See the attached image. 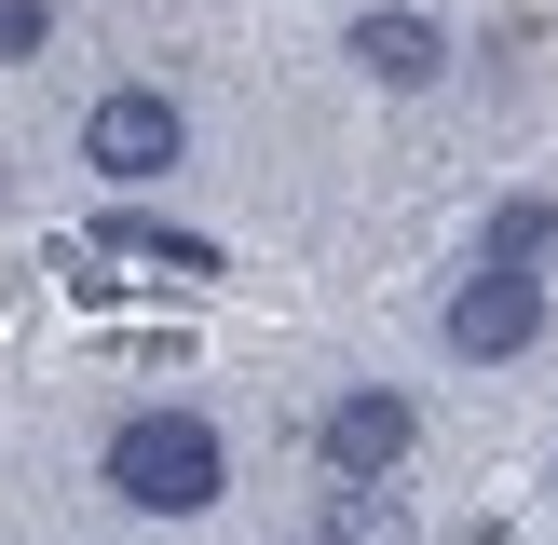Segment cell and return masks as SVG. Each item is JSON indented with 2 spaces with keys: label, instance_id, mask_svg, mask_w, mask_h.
Instances as JSON below:
<instances>
[{
  "label": "cell",
  "instance_id": "cell-7",
  "mask_svg": "<svg viewBox=\"0 0 558 545\" xmlns=\"http://www.w3.org/2000/svg\"><path fill=\"white\" fill-rule=\"evenodd\" d=\"M109 245H123V259H163V272H232L205 232H178V218H150V205H123V218H109Z\"/></svg>",
  "mask_w": 558,
  "mask_h": 545
},
{
  "label": "cell",
  "instance_id": "cell-3",
  "mask_svg": "<svg viewBox=\"0 0 558 545\" xmlns=\"http://www.w3.org/2000/svg\"><path fill=\"white\" fill-rule=\"evenodd\" d=\"M436 341L463 354V368H505V354L545 341V272H450V300H436Z\"/></svg>",
  "mask_w": 558,
  "mask_h": 545
},
{
  "label": "cell",
  "instance_id": "cell-9",
  "mask_svg": "<svg viewBox=\"0 0 558 545\" xmlns=\"http://www.w3.org/2000/svg\"><path fill=\"white\" fill-rule=\"evenodd\" d=\"M41 41H54V0H0V69H27Z\"/></svg>",
  "mask_w": 558,
  "mask_h": 545
},
{
  "label": "cell",
  "instance_id": "cell-5",
  "mask_svg": "<svg viewBox=\"0 0 558 545\" xmlns=\"http://www.w3.org/2000/svg\"><path fill=\"white\" fill-rule=\"evenodd\" d=\"M341 55L381 82V96H423V82H450V27H436V14H409V0L354 14V27H341Z\"/></svg>",
  "mask_w": 558,
  "mask_h": 545
},
{
  "label": "cell",
  "instance_id": "cell-8",
  "mask_svg": "<svg viewBox=\"0 0 558 545\" xmlns=\"http://www.w3.org/2000/svg\"><path fill=\"white\" fill-rule=\"evenodd\" d=\"M327 545H423L396 491H327Z\"/></svg>",
  "mask_w": 558,
  "mask_h": 545
},
{
  "label": "cell",
  "instance_id": "cell-6",
  "mask_svg": "<svg viewBox=\"0 0 558 545\" xmlns=\"http://www.w3.org/2000/svg\"><path fill=\"white\" fill-rule=\"evenodd\" d=\"M477 259H490V272H545V259H558V191H505L490 232H477Z\"/></svg>",
  "mask_w": 558,
  "mask_h": 545
},
{
  "label": "cell",
  "instance_id": "cell-1",
  "mask_svg": "<svg viewBox=\"0 0 558 545\" xmlns=\"http://www.w3.org/2000/svg\"><path fill=\"white\" fill-rule=\"evenodd\" d=\"M96 477H109V505H136V518H205L218 491H232V436H218L205 409H123L109 450H96Z\"/></svg>",
  "mask_w": 558,
  "mask_h": 545
},
{
  "label": "cell",
  "instance_id": "cell-4",
  "mask_svg": "<svg viewBox=\"0 0 558 545\" xmlns=\"http://www.w3.org/2000/svg\"><path fill=\"white\" fill-rule=\"evenodd\" d=\"M409 450H423V409H409L396 382H341V396H327V423H314V463H327L341 491H381Z\"/></svg>",
  "mask_w": 558,
  "mask_h": 545
},
{
  "label": "cell",
  "instance_id": "cell-2",
  "mask_svg": "<svg viewBox=\"0 0 558 545\" xmlns=\"http://www.w3.org/2000/svg\"><path fill=\"white\" fill-rule=\"evenodd\" d=\"M82 164H96L109 191H150L191 164V109L163 96V82H109L96 109H82Z\"/></svg>",
  "mask_w": 558,
  "mask_h": 545
}]
</instances>
